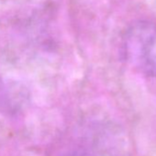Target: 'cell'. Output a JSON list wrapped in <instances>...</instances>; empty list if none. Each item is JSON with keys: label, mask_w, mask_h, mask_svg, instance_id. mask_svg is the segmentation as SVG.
<instances>
[{"label": "cell", "mask_w": 156, "mask_h": 156, "mask_svg": "<svg viewBox=\"0 0 156 156\" xmlns=\"http://www.w3.org/2000/svg\"><path fill=\"white\" fill-rule=\"evenodd\" d=\"M62 156H90V155L86 151L76 149V150H71L69 151H66Z\"/></svg>", "instance_id": "7a4b0ae2"}, {"label": "cell", "mask_w": 156, "mask_h": 156, "mask_svg": "<svg viewBox=\"0 0 156 156\" xmlns=\"http://www.w3.org/2000/svg\"><path fill=\"white\" fill-rule=\"evenodd\" d=\"M122 54L134 70L156 77V24L149 20L131 23L122 37Z\"/></svg>", "instance_id": "6da1fadb"}]
</instances>
